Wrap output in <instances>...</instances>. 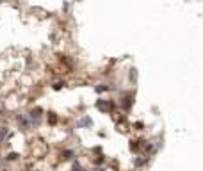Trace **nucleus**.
I'll use <instances>...</instances> for the list:
<instances>
[{
    "label": "nucleus",
    "mask_w": 203,
    "mask_h": 171,
    "mask_svg": "<svg viewBox=\"0 0 203 171\" xmlns=\"http://www.w3.org/2000/svg\"><path fill=\"white\" fill-rule=\"evenodd\" d=\"M7 159H9V160H14V159H18V155H16V153H9Z\"/></svg>",
    "instance_id": "2"
},
{
    "label": "nucleus",
    "mask_w": 203,
    "mask_h": 171,
    "mask_svg": "<svg viewBox=\"0 0 203 171\" xmlns=\"http://www.w3.org/2000/svg\"><path fill=\"white\" fill-rule=\"evenodd\" d=\"M98 107L102 111H109L110 109V103H103V102H98Z\"/></svg>",
    "instance_id": "1"
},
{
    "label": "nucleus",
    "mask_w": 203,
    "mask_h": 171,
    "mask_svg": "<svg viewBox=\"0 0 203 171\" xmlns=\"http://www.w3.org/2000/svg\"><path fill=\"white\" fill-rule=\"evenodd\" d=\"M62 86H64L62 82H57V84H54V89H61V88H62Z\"/></svg>",
    "instance_id": "3"
}]
</instances>
